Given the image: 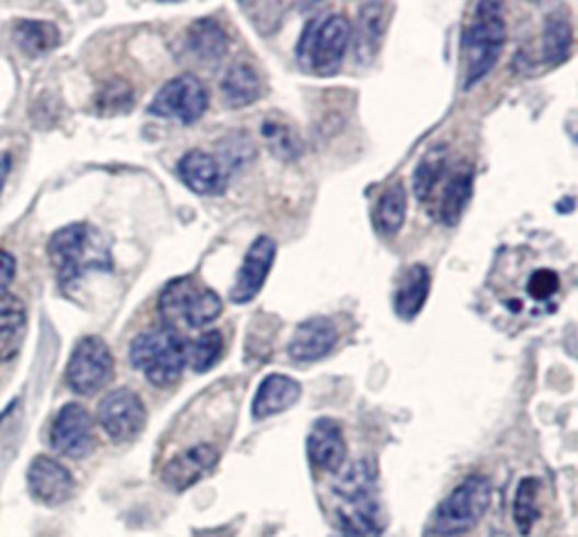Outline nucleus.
I'll list each match as a JSON object with an SVG mask.
<instances>
[{
	"mask_svg": "<svg viewBox=\"0 0 578 537\" xmlns=\"http://www.w3.org/2000/svg\"><path fill=\"white\" fill-rule=\"evenodd\" d=\"M61 42L57 25L48 21H16L14 44L30 57H42L55 50Z\"/></svg>",
	"mask_w": 578,
	"mask_h": 537,
	"instance_id": "nucleus-24",
	"label": "nucleus"
},
{
	"mask_svg": "<svg viewBox=\"0 0 578 537\" xmlns=\"http://www.w3.org/2000/svg\"><path fill=\"white\" fill-rule=\"evenodd\" d=\"M222 93L228 106H249L258 102L264 95V82L253 64L238 61L228 66V70L222 77Z\"/></svg>",
	"mask_w": 578,
	"mask_h": 537,
	"instance_id": "nucleus-20",
	"label": "nucleus"
},
{
	"mask_svg": "<svg viewBox=\"0 0 578 537\" xmlns=\"http://www.w3.org/2000/svg\"><path fill=\"white\" fill-rule=\"evenodd\" d=\"M490 481L473 475L461 481L432 515V528L439 537H461L471 533L490 506Z\"/></svg>",
	"mask_w": 578,
	"mask_h": 537,
	"instance_id": "nucleus-5",
	"label": "nucleus"
},
{
	"mask_svg": "<svg viewBox=\"0 0 578 537\" xmlns=\"http://www.w3.org/2000/svg\"><path fill=\"white\" fill-rule=\"evenodd\" d=\"M560 289V276L549 266H541L526 278V296L533 302H549Z\"/></svg>",
	"mask_w": 578,
	"mask_h": 537,
	"instance_id": "nucleus-33",
	"label": "nucleus"
},
{
	"mask_svg": "<svg viewBox=\"0 0 578 537\" xmlns=\"http://www.w3.org/2000/svg\"><path fill=\"white\" fill-rule=\"evenodd\" d=\"M473 187H475V174L471 168L456 170L450 181L445 183L439 202V219L445 226H456L464 217L471 199H473Z\"/></svg>",
	"mask_w": 578,
	"mask_h": 537,
	"instance_id": "nucleus-21",
	"label": "nucleus"
},
{
	"mask_svg": "<svg viewBox=\"0 0 578 537\" xmlns=\"http://www.w3.org/2000/svg\"><path fill=\"white\" fill-rule=\"evenodd\" d=\"M224 353V339L219 330H208L202 336L185 341V366L195 373H208Z\"/></svg>",
	"mask_w": 578,
	"mask_h": 537,
	"instance_id": "nucleus-27",
	"label": "nucleus"
},
{
	"mask_svg": "<svg viewBox=\"0 0 578 537\" xmlns=\"http://www.w3.org/2000/svg\"><path fill=\"white\" fill-rule=\"evenodd\" d=\"M27 332V317L21 302L0 307V364L14 359Z\"/></svg>",
	"mask_w": 578,
	"mask_h": 537,
	"instance_id": "nucleus-26",
	"label": "nucleus"
},
{
	"mask_svg": "<svg viewBox=\"0 0 578 537\" xmlns=\"http://www.w3.org/2000/svg\"><path fill=\"white\" fill-rule=\"evenodd\" d=\"M384 8L387 5H379V3H366L360 8V30H362L360 46L364 44V48L375 50L384 30H387L389 16H392V12H382Z\"/></svg>",
	"mask_w": 578,
	"mask_h": 537,
	"instance_id": "nucleus-31",
	"label": "nucleus"
},
{
	"mask_svg": "<svg viewBox=\"0 0 578 537\" xmlns=\"http://www.w3.org/2000/svg\"><path fill=\"white\" fill-rule=\"evenodd\" d=\"M298 400H301V384L290 375L272 373L260 381L256 398L251 402V415L253 420H267L292 409Z\"/></svg>",
	"mask_w": 578,
	"mask_h": 537,
	"instance_id": "nucleus-18",
	"label": "nucleus"
},
{
	"mask_svg": "<svg viewBox=\"0 0 578 537\" xmlns=\"http://www.w3.org/2000/svg\"><path fill=\"white\" fill-rule=\"evenodd\" d=\"M27 490L44 506H61L75 492L72 475L50 456H36L27 468Z\"/></svg>",
	"mask_w": 578,
	"mask_h": 537,
	"instance_id": "nucleus-14",
	"label": "nucleus"
},
{
	"mask_svg": "<svg viewBox=\"0 0 578 537\" xmlns=\"http://www.w3.org/2000/svg\"><path fill=\"white\" fill-rule=\"evenodd\" d=\"M345 438L339 422L332 418H319L307 434V456L313 466L324 472H339L345 464Z\"/></svg>",
	"mask_w": 578,
	"mask_h": 537,
	"instance_id": "nucleus-16",
	"label": "nucleus"
},
{
	"mask_svg": "<svg viewBox=\"0 0 578 537\" xmlns=\"http://www.w3.org/2000/svg\"><path fill=\"white\" fill-rule=\"evenodd\" d=\"M274 260H276V242L267 236L256 238L242 260L236 283L228 292V298L238 305L251 302L262 292L269 272H272L274 266Z\"/></svg>",
	"mask_w": 578,
	"mask_h": 537,
	"instance_id": "nucleus-12",
	"label": "nucleus"
},
{
	"mask_svg": "<svg viewBox=\"0 0 578 537\" xmlns=\"http://www.w3.org/2000/svg\"><path fill=\"white\" fill-rule=\"evenodd\" d=\"M222 310L224 302L219 294L195 276L170 281L159 296V317L163 325L174 332L181 328L202 330L211 325Z\"/></svg>",
	"mask_w": 578,
	"mask_h": 537,
	"instance_id": "nucleus-3",
	"label": "nucleus"
},
{
	"mask_svg": "<svg viewBox=\"0 0 578 537\" xmlns=\"http://www.w3.org/2000/svg\"><path fill=\"white\" fill-rule=\"evenodd\" d=\"M507 46V21L499 3H479L473 21L461 34V70L464 89H473L495 68Z\"/></svg>",
	"mask_w": 578,
	"mask_h": 537,
	"instance_id": "nucleus-1",
	"label": "nucleus"
},
{
	"mask_svg": "<svg viewBox=\"0 0 578 537\" xmlns=\"http://www.w3.org/2000/svg\"><path fill=\"white\" fill-rule=\"evenodd\" d=\"M129 362L154 387L168 389L185 368V341L166 325L140 332L129 345Z\"/></svg>",
	"mask_w": 578,
	"mask_h": 537,
	"instance_id": "nucleus-4",
	"label": "nucleus"
},
{
	"mask_svg": "<svg viewBox=\"0 0 578 537\" xmlns=\"http://www.w3.org/2000/svg\"><path fill=\"white\" fill-rule=\"evenodd\" d=\"M447 165V153L445 147H434L430 149L426 157L420 159L416 172H413V192L418 202H428L434 187L439 185L441 176L445 174Z\"/></svg>",
	"mask_w": 578,
	"mask_h": 537,
	"instance_id": "nucleus-29",
	"label": "nucleus"
},
{
	"mask_svg": "<svg viewBox=\"0 0 578 537\" xmlns=\"http://www.w3.org/2000/svg\"><path fill=\"white\" fill-rule=\"evenodd\" d=\"M262 138L267 140L269 149H272L279 159L290 161L301 157V140L296 132L287 123H279L267 118L262 125Z\"/></svg>",
	"mask_w": 578,
	"mask_h": 537,
	"instance_id": "nucleus-30",
	"label": "nucleus"
},
{
	"mask_svg": "<svg viewBox=\"0 0 578 537\" xmlns=\"http://www.w3.org/2000/svg\"><path fill=\"white\" fill-rule=\"evenodd\" d=\"M98 422L109 441L125 445L136 441L147 425V409L132 389L109 391L98 404Z\"/></svg>",
	"mask_w": 578,
	"mask_h": 537,
	"instance_id": "nucleus-9",
	"label": "nucleus"
},
{
	"mask_svg": "<svg viewBox=\"0 0 578 537\" xmlns=\"http://www.w3.org/2000/svg\"><path fill=\"white\" fill-rule=\"evenodd\" d=\"M132 104H134V93L123 82H111V84H106L98 93V98H95L98 113H102V115H115V113L129 111Z\"/></svg>",
	"mask_w": 578,
	"mask_h": 537,
	"instance_id": "nucleus-32",
	"label": "nucleus"
},
{
	"mask_svg": "<svg viewBox=\"0 0 578 537\" xmlns=\"http://www.w3.org/2000/svg\"><path fill=\"white\" fill-rule=\"evenodd\" d=\"M219 464V449L211 443L192 445L174 454L161 470V481L172 492H185L204 481Z\"/></svg>",
	"mask_w": 578,
	"mask_h": 537,
	"instance_id": "nucleus-11",
	"label": "nucleus"
},
{
	"mask_svg": "<svg viewBox=\"0 0 578 537\" xmlns=\"http://www.w3.org/2000/svg\"><path fill=\"white\" fill-rule=\"evenodd\" d=\"M177 174L183 185L200 197L224 195L228 181L222 163L202 149H190L188 153H183L177 165Z\"/></svg>",
	"mask_w": 578,
	"mask_h": 537,
	"instance_id": "nucleus-15",
	"label": "nucleus"
},
{
	"mask_svg": "<svg viewBox=\"0 0 578 537\" xmlns=\"http://www.w3.org/2000/svg\"><path fill=\"white\" fill-rule=\"evenodd\" d=\"M16 276V260L12 253L0 249V300L8 298L10 287Z\"/></svg>",
	"mask_w": 578,
	"mask_h": 537,
	"instance_id": "nucleus-34",
	"label": "nucleus"
},
{
	"mask_svg": "<svg viewBox=\"0 0 578 537\" xmlns=\"http://www.w3.org/2000/svg\"><path fill=\"white\" fill-rule=\"evenodd\" d=\"M208 108V91L200 77L183 72L168 80L149 104V113L179 125H195Z\"/></svg>",
	"mask_w": 578,
	"mask_h": 537,
	"instance_id": "nucleus-7",
	"label": "nucleus"
},
{
	"mask_svg": "<svg viewBox=\"0 0 578 537\" xmlns=\"http://www.w3.org/2000/svg\"><path fill=\"white\" fill-rule=\"evenodd\" d=\"M113 368L115 362L106 341L100 336H84L82 341H77L70 353L66 381L75 393L91 396L106 387L113 377Z\"/></svg>",
	"mask_w": 578,
	"mask_h": 537,
	"instance_id": "nucleus-8",
	"label": "nucleus"
},
{
	"mask_svg": "<svg viewBox=\"0 0 578 537\" xmlns=\"http://www.w3.org/2000/svg\"><path fill=\"white\" fill-rule=\"evenodd\" d=\"M183 46H185V53L197 64L213 68L228 53V34L217 19L206 16L188 27Z\"/></svg>",
	"mask_w": 578,
	"mask_h": 537,
	"instance_id": "nucleus-17",
	"label": "nucleus"
},
{
	"mask_svg": "<svg viewBox=\"0 0 578 537\" xmlns=\"http://www.w3.org/2000/svg\"><path fill=\"white\" fill-rule=\"evenodd\" d=\"M541 494H543V483L535 477H526L520 481L513 499V522L515 528L522 537H529L535 524L541 522Z\"/></svg>",
	"mask_w": 578,
	"mask_h": 537,
	"instance_id": "nucleus-25",
	"label": "nucleus"
},
{
	"mask_svg": "<svg viewBox=\"0 0 578 537\" xmlns=\"http://www.w3.org/2000/svg\"><path fill=\"white\" fill-rule=\"evenodd\" d=\"M351 42L353 23L343 14H332L319 23L305 25L298 42V57L310 64L317 75L330 77L339 70Z\"/></svg>",
	"mask_w": 578,
	"mask_h": 537,
	"instance_id": "nucleus-6",
	"label": "nucleus"
},
{
	"mask_svg": "<svg viewBox=\"0 0 578 537\" xmlns=\"http://www.w3.org/2000/svg\"><path fill=\"white\" fill-rule=\"evenodd\" d=\"M432 289V276L426 264H411L403 274L396 294H394V312L403 321H413L422 307H426Z\"/></svg>",
	"mask_w": 578,
	"mask_h": 537,
	"instance_id": "nucleus-19",
	"label": "nucleus"
},
{
	"mask_svg": "<svg viewBox=\"0 0 578 537\" xmlns=\"http://www.w3.org/2000/svg\"><path fill=\"white\" fill-rule=\"evenodd\" d=\"M10 170H12V157L5 151H0V192H3V187H5Z\"/></svg>",
	"mask_w": 578,
	"mask_h": 537,
	"instance_id": "nucleus-35",
	"label": "nucleus"
},
{
	"mask_svg": "<svg viewBox=\"0 0 578 537\" xmlns=\"http://www.w3.org/2000/svg\"><path fill=\"white\" fill-rule=\"evenodd\" d=\"M48 258L61 285L89 272H109L111 253L91 224L77 221L59 228L48 242Z\"/></svg>",
	"mask_w": 578,
	"mask_h": 537,
	"instance_id": "nucleus-2",
	"label": "nucleus"
},
{
	"mask_svg": "<svg viewBox=\"0 0 578 537\" xmlns=\"http://www.w3.org/2000/svg\"><path fill=\"white\" fill-rule=\"evenodd\" d=\"M332 490L345 504H355L375 494V468L371 460H355L349 468H341Z\"/></svg>",
	"mask_w": 578,
	"mask_h": 537,
	"instance_id": "nucleus-23",
	"label": "nucleus"
},
{
	"mask_svg": "<svg viewBox=\"0 0 578 537\" xmlns=\"http://www.w3.org/2000/svg\"><path fill=\"white\" fill-rule=\"evenodd\" d=\"M574 44L571 23L563 16H549L543 30V59L549 66H558L569 59Z\"/></svg>",
	"mask_w": 578,
	"mask_h": 537,
	"instance_id": "nucleus-28",
	"label": "nucleus"
},
{
	"mask_svg": "<svg viewBox=\"0 0 578 537\" xmlns=\"http://www.w3.org/2000/svg\"><path fill=\"white\" fill-rule=\"evenodd\" d=\"M339 341V330L328 317L305 319L294 328L287 343V355L296 364H315L332 353Z\"/></svg>",
	"mask_w": 578,
	"mask_h": 537,
	"instance_id": "nucleus-13",
	"label": "nucleus"
},
{
	"mask_svg": "<svg viewBox=\"0 0 578 537\" xmlns=\"http://www.w3.org/2000/svg\"><path fill=\"white\" fill-rule=\"evenodd\" d=\"M50 445L55 452L68 458H84L95 445L93 418L77 402L64 404L53 420Z\"/></svg>",
	"mask_w": 578,
	"mask_h": 537,
	"instance_id": "nucleus-10",
	"label": "nucleus"
},
{
	"mask_svg": "<svg viewBox=\"0 0 578 537\" xmlns=\"http://www.w3.org/2000/svg\"><path fill=\"white\" fill-rule=\"evenodd\" d=\"M405 219H407V192L405 185L396 181L377 197L373 208V224L377 228V233L392 238L400 233Z\"/></svg>",
	"mask_w": 578,
	"mask_h": 537,
	"instance_id": "nucleus-22",
	"label": "nucleus"
}]
</instances>
